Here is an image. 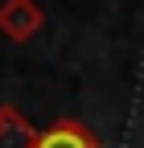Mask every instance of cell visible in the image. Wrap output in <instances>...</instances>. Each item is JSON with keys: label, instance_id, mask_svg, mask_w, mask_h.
Segmentation results:
<instances>
[{"label": "cell", "instance_id": "obj_1", "mask_svg": "<svg viewBox=\"0 0 144 148\" xmlns=\"http://www.w3.org/2000/svg\"><path fill=\"white\" fill-rule=\"evenodd\" d=\"M45 25V8L37 0H4L0 4V33L8 37V41L25 45L29 37H37Z\"/></svg>", "mask_w": 144, "mask_h": 148}, {"label": "cell", "instance_id": "obj_2", "mask_svg": "<svg viewBox=\"0 0 144 148\" xmlns=\"http://www.w3.org/2000/svg\"><path fill=\"white\" fill-rule=\"evenodd\" d=\"M37 148H107V144H103L82 119L62 115V119H53L45 132L37 136Z\"/></svg>", "mask_w": 144, "mask_h": 148}, {"label": "cell", "instance_id": "obj_3", "mask_svg": "<svg viewBox=\"0 0 144 148\" xmlns=\"http://www.w3.org/2000/svg\"><path fill=\"white\" fill-rule=\"evenodd\" d=\"M37 127L16 107H0V148H37Z\"/></svg>", "mask_w": 144, "mask_h": 148}]
</instances>
